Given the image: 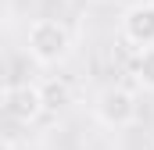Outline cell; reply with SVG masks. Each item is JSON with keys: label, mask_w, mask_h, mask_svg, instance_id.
I'll return each mask as SVG.
<instances>
[{"label": "cell", "mask_w": 154, "mask_h": 150, "mask_svg": "<svg viewBox=\"0 0 154 150\" xmlns=\"http://www.w3.org/2000/svg\"><path fill=\"white\" fill-rule=\"evenodd\" d=\"M25 46H29V57L36 64L54 68V64L68 61V54H72V32H68V25L54 22V18H39V22L29 25Z\"/></svg>", "instance_id": "6da1fadb"}, {"label": "cell", "mask_w": 154, "mask_h": 150, "mask_svg": "<svg viewBox=\"0 0 154 150\" xmlns=\"http://www.w3.org/2000/svg\"><path fill=\"white\" fill-rule=\"evenodd\" d=\"M11 86V61H7V54L0 50V93Z\"/></svg>", "instance_id": "52a82bcc"}, {"label": "cell", "mask_w": 154, "mask_h": 150, "mask_svg": "<svg viewBox=\"0 0 154 150\" xmlns=\"http://www.w3.org/2000/svg\"><path fill=\"white\" fill-rule=\"evenodd\" d=\"M122 36H125V43H133L136 50L154 46V0H136L122 14Z\"/></svg>", "instance_id": "3957f363"}, {"label": "cell", "mask_w": 154, "mask_h": 150, "mask_svg": "<svg viewBox=\"0 0 154 150\" xmlns=\"http://www.w3.org/2000/svg\"><path fill=\"white\" fill-rule=\"evenodd\" d=\"M39 97H43V107L47 111H61V107L72 104V86L65 79H47L39 86Z\"/></svg>", "instance_id": "5b68a950"}, {"label": "cell", "mask_w": 154, "mask_h": 150, "mask_svg": "<svg viewBox=\"0 0 154 150\" xmlns=\"http://www.w3.org/2000/svg\"><path fill=\"white\" fill-rule=\"evenodd\" d=\"M93 111H97V118H100V125H108V129H125V125L136 122L140 107H136V97H133L129 89H122V86H108V89L97 93Z\"/></svg>", "instance_id": "7a4b0ae2"}, {"label": "cell", "mask_w": 154, "mask_h": 150, "mask_svg": "<svg viewBox=\"0 0 154 150\" xmlns=\"http://www.w3.org/2000/svg\"><path fill=\"white\" fill-rule=\"evenodd\" d=\"M151 150H154V147H151Z\"/></svg>", "instance_id": "9c48e42d"}, {"label": "cell", "mask_w": 154, "mask_h": 150, "mask_svg": "<svg viewBox=\"0 0 154 150\" xmlns=\"http://www.w3.org/2000/svg\"><path fill=\"white\" fill-rule=\"evenodd\" d=\"M0 150H18V147H14L11 140H0Z\"/></svg>", "instance_id": "ba28073f"}, {"label": "cell", "mask_w": 154, "mask_h": 150, "mask_svg": "<svg viewBox=\"0 0 154 150\" xmlns=\"http://www.w3.org/2000/svg\"><path fill=\"white\" fill-rule=\"evenodd\" d=\"M4 111L11 114L14 122H22V125H32L39 114L47 111L43 107V97H39V86H7L4 89Z\"/></svg>", "instance_id": "277c9868"}, {"label": "cell", "mask_w": 154, "mask_h": 150, "mask_svg": "<svg viewBox=\"0 0 154 150\" xmlns=\"http://www.w3.org/2000/svg\"><path fill=\"white\" fill-rule=\"evenodd\" d=\"M136 82L154 93V46H143L136 57Z\"/></svg>", "instance_id": "8992f818"}]
</instances>
